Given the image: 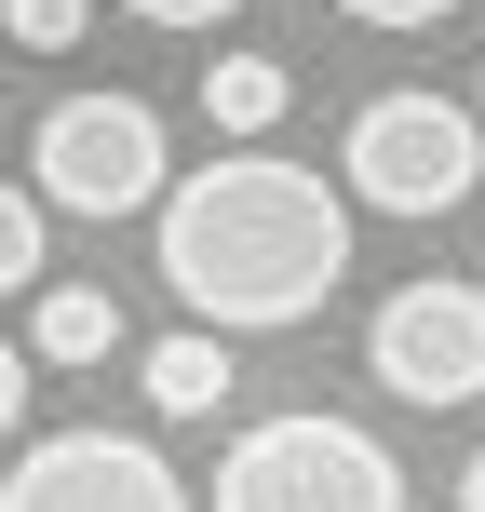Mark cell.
Here are the masks:
<instances>
[{
	"label": "cell",
	"instance_id": "obj_7",
	"mask_svg": "<svg viewBox=\"0 0 485 512\" xmlns=\"http://www.w3.org/2000/svg\"><path fill=\"white\" fill-rule=\"evenodd\" d=\"M27 351L41 364H108L122 351V297H108V283H41V297H27Z\"/></svg>",
	"mask_w": 485,
	"mask_h": 512
},
{
	"label": "cell",
	"instance_id": "obj_15",
	"mask_svg": "<svg viewBox=\"0 0 485 512\" xmlns=\"http://www.w3.org/2000/svg\"><path fill=\"white\" fill-rule=\"evenodd\" d=\"M459 512H485V445H472V472H459Z\"/></svg>",
	"mask_w": 485,
	"mask_h": 512
},
{
	"label": "cell",
	"instance_id": "obj_6",
	"mask_svg": "<svg viewBox=\"0 0 485 512\" xmlns=\"http://www.w3.org/2000/svg\"><path fill=\"white\" fill-rule=\"evenodd\" d=\"M0 512H189L176 459H162L149 432H41L14 472H0Z\"/></svg>",
	"mask_w": 485,
	"mask_h": 512
},
{
	"label": "cell",
	"instance_id": "obj_3",
	"mask_svg": "<svg viewBox=\"0 0 485 512\" xmlns=\"http://www.w3.org/2000/svg\"><path fill=\"white\" fill-rule=\"evenodd\" d=\"M27 176H41L54 216H149L162 189H176V162H162V108L149 95H54L41 135H27Z\"/></svg>",
	"mask_w": 485,
	"mask_h": 512
},
{
	"label": "cell",
	"instance_id": "obj_17",
	"mask_svg": "<svg viewBox=\"0 0 485 512\" xmlns=\"http://www.w3.org/2000/svg\"><path fill=\"white\" fill-rule=\"evenodd\" d=\"M0 41H14V27H0Z\"/></svg>",
	"mask_w": 485,
	"mask_h": 512
},
{
	"label": "cell",
	"instance_id": "obj_12",
	"mask_svg": "<svg viewBox=\"0 0 485 512\" xmlns=\"http://www.w3.org/2000/svg\"><path fill=\"white\" fill-rule=\"evenodd\" d=\"M27 391H41V351H14V337H0V445H14V418H27Z\"/></svg>",
	"mask_w": 485,
	"mask_h": 512
},
{
	"label": "cell",
	"instance_id": "obj_11",
	"mask_svg": "<svg viewBox=\"0 0 485 512\" xmlns=\"http://www.w3.org/2000/svg\"><path fill=\"white\" fill-rule=\"evenodd\" d=\"M0 27H14V54H68L95 27V0H0Z\"/></svg>",
	"mask_w": 485,
	"mask_h": 512
},
{
	"label": "cell",
	"instance_id": "obj_14",
	"mask_svg": "<svg viewBox=\"0 0 485 512\" xmlns=\"http://www.w3.org/2000/svg\"><path fill=\"white\" fill-rule=\"evenodd\" d=\"M122 14H135V27H216L230 0H122Z\"/></svg>",
	"mask_w": 485,
	"mask_h": 512
},
{
	"label": "cell",
	"instance_id": "obj_8",
	"mask_svg": "<svg viewBox=\"0 0 485 512\" xmlns=\"http://www.w3.org/2000/svg\"><path fill=\"white\" fill-rule=\"evenodd\" d=\"M230 324H189V337H162V351H149V405L162 418H216V405H230Z\"/></svg>",
	"mask_w": 485,
	"mask_h": 512
},
{
	"label": "cell",
	"instance_id": "obj_1",
	"mask_svg": "<svg viewBox=\"0 0 485 512\" xmlns=\"http://www.w3.org/2000/svg\"><path fill=\"white\" fill-rule=\"evenodd\" d=\"M162 230V283H176L189 324H230V337H270V324H310V310L351 283V189L310 176L283 149H243L176 176L149 203Z\"/></svg>",
	"mask_w": 485,
	"mask_h": 512
},
{
	"label": "cell",
	"instance_id": "obj_16",
	"mask_svg": "<svg viewBox=\"0 0 485 512\" xmlns=\"http://www.w3.org/2000/svg\"><path fill=\"white\" fill-rule=\"evenodd\" d=\"M472 108H485V81H472Z\"/></svg>",
	"mask_w": 485,
	"mask_h": 512
},
{
	"label": "cell",
	"instance_id": "obj_5",
	"mask_svg": "<svg viewBox=\"0 0 485 512\" xmlns=\"http://www.w3.org/2000/svg\"><path fill=\"white\" fill-rule=\"evenodd\" d=\"M364 364L418 418L485 405V283H391V310L364 324Z\"/></svg>",
	"mask_w": 485,
	"mask_h": 512
},
{
	"label": "cell",
	"instance_id": "obj_2",
	"mask_svg": "<svg viewBox=\"0 0 485 512\" xmlns=\"http://www.w3.org/2000/svg\"><path fill=\"white\" fill-rule=\"evenodd\" d=\"M216 512H405V459H391L364 418H256L216 459Z\"/></svg>",
	"mask_w": 485,
	"mask_h": 512
},
{
	"label": "cell",
	"instance_id": "obj_4",
	"mask_svg": "<svg viewBox=\"0 0 485 512\" xmlns=\"http://www.w3.org/2000/svg\"><path fill=\"white\" fill-rule=\"evenodd\" d=\"M337 176H351V203H378V216H459L485 189V108H459V95H378V108H351Z\"/></svg>",
	"mask_w": 485,
	"mask_h": 512
},
{
	"label": "cell",
	"instance_id": "obj_9",
	"mask_svg": "<svg viewBox=\"0 0 485 512\" xmlns=\"http://www.w3.org/2000/svg\"><path fill=\"white\" fill-rule=\"evenodd\" d=\"M283 108H297V68H283V54H216L203 68V122L216 135H270Z\"/></svg>",
	"mask_w": 485,
	"mask_h": 512
},
{
	"label": "cell",
	"instance_id": "obj_10",
	"mask_svg": "<svg viewBox=\"0 0 485 512\" xmlns=\"http://www.w3.org/2000/svg\"><path fill=\"white\" fill-rule=\"evenodd\" d=\"M41 189H14V176H0V297H41V283H54V230H41Z\"/></svg>",
	"mask_w": 485,
	"mask_h": 512
},
{
	"label": "cell",
	"instance_id": "obj_13",
	"mask_svg": "<svg viewBox=\"0 0 485 512\" xmlns=\"http://www.w3.org/2000/svg\"><path fill=\"white\" fill-rule=\"evenodd\" d=\"M351 27H432V14H459V0H337Z\"/></svg>",
	"mask_w": 485,
	"mask_h": 512
}]
</instances>
